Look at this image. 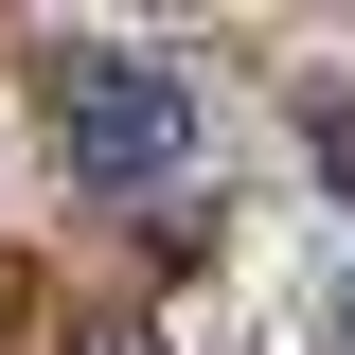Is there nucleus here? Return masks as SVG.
<instances>
[{"label": "nucleus", "instance_id": "nucleus-1", "mask_svg": "<svg viewBox=\"0 0 355 355\" xmlns=\"http://www.w3.org/2000/svg\"><path fill=\"white\" fill-rule=\"evenodd\" d=\"M196 89L160 71V53H53V160H71V196H178L196 178Z\"/></svg>", "mask_w": 355, "mask_h": 355}, {"label": "nucleus", "instance_id": "nucleus-2", "mask_svg": "<svg viewBox=\"0 0 355 355\" xmlns=\"http://www.w3.org/2000/svg\"><path fill=\"white\" fill-rule=\"evenodd\" d=\"M214 231H231V214L196 196V178H178V196H142V266H160V284H178V266H214Z\"/></svg>", "mask_w": 355, "mask_h": 355}, {"label": "nucleus", "instance_id": "nucleus-3", "mask_svg": "<svg viewBox=\"0 0 355 355\" xmlns=\"http://www.w3.org/2000/svg\"><path fill=\"white\" fill-rule=\"evenodd\" d=\"M71 355H178V338H160L142 302H71Z\"/></svg>", "mask_w": 355, "mask_h": 355}, {"label": "nucleus", "instance_id": "nucleus-4", "mask_svg": "<svg viewBox=\"0 0 355 355\" xmlns=\"http://www.w3.org/2000/svg\"><path fill=\"white\" fill-rule=\"evenodd\" d=\"M302 160H320V178L355 196V89H320V107H302Z\"/></svg>", "mask_w": 355, "mask_h": 355}, {"label": "nucleus", "instance_id": "nucleus-5", "mask_svg": "<svg viewBox=\"0 0 355 355\" xmlns=\"http://www.w3.org/2000/svg\"><path fill=\"white\" fill-rule=\"evenodd\" d=\"M338 355H355V266H338Z\"/></svg>", "mask_w": 355, "mask_h": 355}]
</instances>
